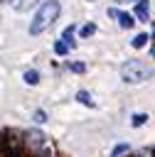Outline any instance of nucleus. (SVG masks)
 <instances>
[{
	"label": "nucleus",
	"instance_id": "obj_1",
	"mask_svg": "<svg viewBox=\"0 0 155 157\" xmlns=\"http://www.w3.org/2000/svg\"><path fill=\"white\" fill-rule=\"evenodd\" d=\"M59 0H44L42 5H39V10H37V15H34V20L30 22V34H39V32H44L57 17H59Z\"/></svg>",
	"mask_w": 155,
	"mask_h": 157
},
{
	"label": "nucleus",
	"instance_id": "obj_10",
	"mask_svg": "<svg viewBox=\"0 0 155 157\" xmlns=\"http://www.w3.org/2000/svg\"><path fill=\"white\" fill-rule=\"evenodd\" d=\"M22 78H25V81H27L30 86H34V83L39 81V74H37V71L32 69V71H25V76H22Z\"/></svg>",
	"mask_w": 155,
	"mask_h": 157
},
{
	"label": "nucleus",
	"instance_id": "obj_9",
	"mask_svg": "<svg viewBox=\"0 0 155 157\" xmlns=\"http://www.w3.org/2000/svg\"><path fill=\"white\" fill-rule=\"evenodd\" d=\"M76 98H79V103H84V105H93V98H91V93H89V91H79V93H76Z\"/></svg>",
	"mask_w": 155,
	"mask_h": 157
},
{
	"label": "nucleus",
	"instance_id": "obj_13",
	"mask_svg": "<svg viewBox=\"0 0 155 157\" xmlns=\"http://www.w3.org/2000/svg\"><path fill=\"white\" fill-rule=\"evenodd\" d=\"M93 32H96V25H91V22H89V25H84V27H81V37H91V34H93Z\"/></svg>",
	"mask_w": 155,
	"mask_h": 157
},
{
	"label": "nucleus",
	"instance_id": "obj_4",
	"mask_svg": "<svg viewBox=\"0 0 155 157\" xmlns=\"http://www.w3.org/2000/svg\"><path fill=\"white\" fill-rule=\"evenodd\" d=\"M25 145L32 155L37 157H47L49 150H47V140H44V132L42 130H27L25 132Z\"/></svg>",
	"mask_w": 155,
	"mask_h": 157
},
{
	"label": "nucleus",
	"instance_id": "obj_5",
	"mask_svg": "<svg viewBox=\"0 0 155 157\" xmlns=\"http://www.w3.org/2000/svg\"><path fill=\"white\" fill-rule=\"evenodd\" d=\"M108 15H111V17H116V20H118V25H121L123 29H130V27H133V22H135V20H133V15L121 12V10H116V7H111V10H108Z\"/></svg>",
	"mask_w": 155,
	"mask_h": 157
},
{
	"label": "nucleus",
	"instance_id": "obj_18",
	"mask_svg": "<svg viewBox=\"0 0 155 157\" xmlns=\"http://www.w3.org/2000/svg\"><path fill=\"white\" fill-rule=\"evenodd\" d=\"M150 54H153V59H155V44H153V47H150Z\"/></svg>",
	"mask_w": 155,
	"mask_h": 157
},
{
	"label": "nucleus",
	"instance_id": "obj_6",
	"mask_svg": "<svg viewBox=\"0 0 155 157\" xmlns=\"http://www.w3.org/2000/svg\"><path fill=\"white\" fill-rule=\"evenodd\" d=\"M148 15H150V5H148V0H140L135 5V17L140 22H148Z\"/></svg>",
	"mask_w": 155,
	"mask_h": 157
},
{
	"label": "nucleus",
	"instance_id": "obj_7",
	"mask_svg": "<svg viewBox=\"0 0 155 157\" xmlns=\"http://www.w3.org/2000/svg\"><path fill=\"white\" fill-rule=\"evenodd\" d=\"M39 0H10V5L17 10V12H27L30 7H34Z\"/></svg>",
	"mask_w": 155,
	"mask_h": 157
},
{
	"label": "nucleus",
	"instance_id": "obj_14",
	"mask_svg": "<svg viewBox=\"0 0 155 157\" xmlns=\"http://www.w3.org/2000/svg\"><path fill=\"white\" fill-rule=\"evenodd\" d=\"M145 120H148V115H145V113H135V115H133V125H135V128H138V125H143Z\"/></svg>",
	"mask_w": 155,
	"mask_h": 157
},
{
	"label": "nucleus",
	"instance_id": "obj_19",
	"mask_svg": "<svg viewBox=\"0 0 155 157\" xmlns=\"http://www.w3.org/2000/svg\"><path fill=\"white\" fill-rule=\"evenodd\" d=\"M116 2H128V0H116ZM135 2H140V0H135Z\"/></svg>",
	"mask_w": 155,
	"mask_h": 157
},
{
	"label": "nucleus",
	"instance_id": "obj_20",
	"mask_svg": "<svg viewBox=\"0 0 155 157\" xmlns=\"http://www.w3.org/2000/svg\"><path fill=\"white\" fill-rule=\"evenodd\" d=\"M153 37H155V29H153Z\"/></svg>",
	"mask_w": 155,
	"mask_h": 157
},
{
	"label": "nucleus",
	"instance_id": "obj_17",
	"mask_svg": "<svg viewBox=\"0 0 155 157\" xmlns=\"http://www.w3.org/2000/svg\"><path fill=\"white\" fill-rule=\"evenodd\" d=\"M84 69H86V66H84L81 61H74V64H71V71H76V74H81Z\"/></svg>",
	"mask_w": 155,
	"mask_h": 157
},
{
	"label": "nucleus",
	"instance_id": "obj_15",
	"mask_svg": "<svg viewBox=\"0 0 155 157\" xmlns=\"http://www.w3.org/2000/svg\"><path fill=\"white\" fill-rule=\"evenodd\" d=\"M123 152H128V145H118V147H113V157H118V155H123Z\"/></svg>",
	"mask_w": 155,
	"mask_h": 157
},
{
	"label": "nucleus",
	"instance_id": "obj_11",
	"mask_svg": "<svg viewBox=\"0 0 155 157\" xmlns=\"http://www.w3.org/2000/svg\"><path fill=\"white\" fill-rule=\"evenodd\" d=\"M148 44V34H135L133 37V47L135 49H140V47H145Z\"/></svg>",
	"mask_w": 155,
	"mask_h": 157
},
{
	"label": "nucleus",
	"instance_id": "obj_3",
	"mask_svg": "<svg viewBox=\"0 0 155 157\" xmlns=\"http://www.w3.org/2000/svg\"><path fill=\"white\" fill-rule=\"evenodd\" d=\"M2 157H22V137L17 130H2Z\"/></svg>",
	"mask_w": 155,
	"mask_h": 157
},
{
	"label": "nucleus",
	"instance_id": "obj_12",
	"mask_svg": "<svg viewBox=\"0 0 155 157\" xmlns=\"http://www.w3.org/2000/svg\"><path fill=\"white\" fill-rule=\"evenodd\" d=\"M71 37H74V25H69V27H66V29L62 32V39H64V42H69V44L74 47V42H71Z\"/></svg>",
	"mask_w": 155,
	"mask_h": 157
},
{
	"label": "nucleus",
	"instance_id": "obj_16",
	"mask_svg": "<svg viewBox=\"0 0 155 157\" xmlns=\"http://www.w3.org/2000/svg\"><path fill=\"white\" fill-rule=\"evenodd\" d=\"M44 120H47L44 110H34V123H44Z\"/></svg>",
	"mask_w": 155,
	"mask_h": 157
},
{
	"label": "nucleus",
	"instance_id": "obj_2",
	"mask_svg": "<svg viewBox=\"0 0 155 157\" xmlns=\"http://www.w3.org/2000/svg\"><path fill=\"white\" fill-rule=\"evenodd\" d=\"M148 76H150V69H148V64L140 61V59H128V61L121 66V78H123L125 83H140V81H145Z\"/></svg>",
	"mask_w": 155,
	"mask_h": 157
},
{
	"label": "nucleus",
	"instance_id": "obj_8",
	"mask_svg": "<svg viewBox=\"0 0 155 157\" xmlns=\"http://www.w3.org/2000/svg\"><path fill=\"white\" fill-rule=\"evenodd\" d=\"M69 49H71V44H69V42H64V39H59V42L54 44V52H57L59 56H64V54H69Z\"/></svg>",
	"mask_w": 155,
	"mask_h": 157
}]
</instances>
